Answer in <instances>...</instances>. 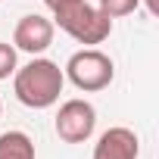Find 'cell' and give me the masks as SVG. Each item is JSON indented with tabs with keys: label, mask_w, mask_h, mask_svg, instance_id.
Here are the masks:
<instances>
[{
	"label": "cell",
	"mask_w": 159,
	"mask_h": 159,
	"mask_svg": "<svg viewBox=\"0 0 159 159\" xmlns=\"http://www.w3.org/2000/svg\"><path fill=\"white\" fill-rule=\"evenodd\" d=\"M66 88V75L53 59L34 56L22 69L13 72V94L28 109H50Z\"/></svg>",
	"instance_id": "1"
},
{
	"label": "cell",
	"mask_w": 159,
	"mask_h": 159,
	"mask_svg": "<svg viewBox=\"0 0 159 159\" xmlns=\"http://www.w3.org/2000/svg\"><path fill=\"white\" fill-rule=\"evenodd\" d=\"M50 13H53V25H59L78 44L94 47L112 34V19H106L88 0H53Z\"/></svg>",
	"instance_id": "2"
},
{
	"label": "cell",
	"mask_w": 159,
	"mask_h": 159,
	"mask_svg": "<svg viewBox=\"0 0 159 159\" xmlns=\"http://www.w3.org/2000/svg\"><path fill=\"white\" fill-rule=\"evenodd\" d=\"M62 75L69 78L78 91L97 94V91H103V88L112 84L116 66H112V59H109L103 50H97V47H84V50H78V53L69 56Z\"/></svg>",
	"instance_id": "3"
},
{
	"label": "cell",
	"mask_w": 159,
	"mask_h": 159,
	"mask_svg": "<svg viewBox=\"0 0 159 159\" xmlns=\"http://www.w3.org/2000/svg\"><path fill=\"white\" fill-rule=\"evenodd\" d=\"M94 128H97V109L78 97L66 100L53 119V131L62 143H84V140H91Z\"/></svg>",
	"instance_id": "4"
},
{
	"label": "cell",
	"mask_w": 159,
	"mask_h": 159,
	"mask_svg": "<svg viewBox=\"0 0 159 159\" xmlns=\"http://www.w3.org/2000/svg\"><path fill=\"white\" fill-rule=\"evenodd\" d=\"M53 34H56V25H53L50 19L31 13V16H22V19L16 22L13 44H16V50L38 56V53H44V50L53 44Z\"/></svg>",
	"instance_id": "5"
},
{
	"label": "cell",
	"mask_w": 159,
	"mask_h": 159,
	"mask_svg": "<svg viewBox=\"0 0 159 159\" xmlns=\"http://www.w3.org/2000/svg\"><path fill=\"white\" fill-rule=\"evenodd\" d=\"M137 153H140V140L125 125L106 128L94 143V159H137Z\"/></svg>",
	"instance_id": "6"
},
{
	"label": "cell",
	"mask_w": 159,
	"mask_h": 159,
	"mask_svg": "<svg viewBox=\"0 0 159 159\" xmlns=\"http://www.w3.org/2000/svg\"><path fill=\"white\" fill-rule=\"evenodd\" d=\"M34 140L25 131H3L0 134V159H34Z\"/></svg>",
	"instance_id": "7"
},
{
	"label": "cell",
	"mask_w": 159,
	"mask_h": 159,
	"mask_svg": "<svg viewBox=\"0 0 159 159\" xmlns=\"http://www.w3.org/2000/svg\"><path fill=\"white\" fill-rule=\"evenodd\" d=\"M137 7H140V0H97V10L106 19H122V16L134 13Z\"/></svg>",
	"instance_id": "8"
},
{
	"label": "cell",
	"mask_w": 159,
	"mask_h": 159,
	"mask_svg": "<svg viewBox=\"0 0 159 159\" xmlns=\"http://www.w3.org/2000/svg\"><path fill=\"white\" fill-rule=\"evenodd\" d=\"M16 62H19V59H16V47L0 41V81H3V78H10V75L19 69Z\"/></svg>",
	"instance_id": "9"
},
{
	"label": "cell",
	"mask_w": 159,
	"mask_h": 159,
	"mask_svg": "<svg viewBox=\"0 0 159 159\" xmlns=\"http://www.w3.org/2000/svg\"><path fill=\"white\" fill-rule=\"evenodd\" d=\"M147 13L150 16H159V3H156V0H147Z\"/></svg>",
	"instance_id": "10"
},
{
	"label": "cell",
	"mask_w": 159,
	"mask_h": 159,
	"mask_svg": "<svg viewBox=\"0 0 159 159\" xmlns=\"http://www.w3.org/2000/svg\"><path fill=\"white\" fill-rule=\"evenodd\" d=\"M44 3H47V7H50V3H53V0H44Z\"/></svg>",
	"instance_id": "11"
},
{
	"label": "cell",
	"mask_w": 159,
	"mask_h": 159,
	"mask_svg": "<svg viewBox=\"0 0 159 159\" xmlns=\"http://www.w3.org/2000/svg\"><path fill=\"white\" fill-rule=\"evenodd\" d=\"M0 112H3V103H0Z\"/></svg>",
	"instance_id": "12"
}]
</instances>
